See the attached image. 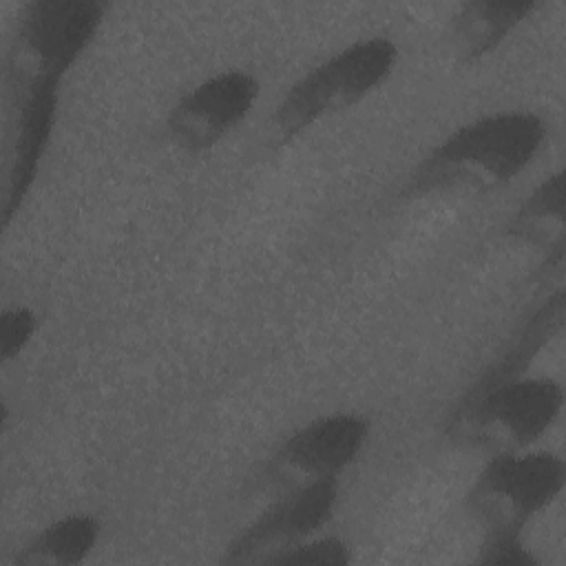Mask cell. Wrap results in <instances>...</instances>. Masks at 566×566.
I'll return each mask as SVG.
<instances>
[{
    "instance_id": "9c48e42d",
    "label": "cell",
    "mask_w": 566,
    "mask_h": 566,
    "mask_svg": "<svg viewBox=\"0 0 566 566\" xmlns=\"http://www.w3.org/2000/svg\"><path fill=\"white\" fill-rule=\"evenodd\" d=\"M62 84H35L11 93V128L2 190V228L18 217L49 150L60 111Z\"/></svg>"
},
{
    "instance_id": "ba28073f",
    "label": "cell",
    "mask_w": 566,
    "mask_h": 566,
    "mask_svg": "<svg viewBox=\"0 0 566 566\" xmlns=\"http://www.w3.org/2000/svg\"><path fill=\"white\" fill-rule=\"evenodd\" d=\"M261 82L243 69H223L186 91L168 111L166 130L175 146L197 155L217 146L254 108Z\"/></svg>"
},
{
    "instance_id": "8fae6325",
    "label": "cell",
    "mask_w": 566,
    "mask_h": 566,
    "mask_svg": "<svg viewBox=\"0 0 566 566\" xmlns=\"http://www.w3.org/2000/svg\"><path fill=\"white\" fill-rule=\"evenodd\" d=\"M544 2L539 0H469L451 18V40L460 64L491 55Z\"/></svg>"
},
{
    "instance_id": "5bb4252c",
    "label": "cell",
    "mask_w": 566,
    "mask_h": 566,
    "mask_svg": "<svg viewBox=\"0 0 566 566\" xmlns=\"http://www.w3.org/2000/svg\"><path fill=\"white\" fill-rule=\"evenodd\" d=\"M354 559L349 544L338 535H318L307 537L279 555H274L268 564H312V566H345Z\"/></svg>"
},
{
    "instance_id": "9a60e30c",
    "label": "cell",
    "mask_w": 566,
    "mask_h": 566,
    "mask_svg": "<svg viewBox=\"0 0 566 566\" xmlns=\"http://www.w3.org/2000/svg\"><path fill=\"white\" fill-rule=\"evenodd\" d=\"M38 332V314L24 303L7 305L0 312V358L15 360L33 340Z\"/></svg>"
},
{
    "instance_id": "4fadbf2b",
    "label": "cell",
    "mask_w": 566,
    "mask_h": 566,
    "mask_svg": "<svg viewBox=\"0 0 566 566\" xmlns=\"http://www.w3.org/2000/svg\"><path fill=\"white\" fill-rule=\"evenodd\" d=\"M511 239L544 245V250L564 241V172L546 175L517 206L504 226Z\"/></svg>"
},
{
    "instance_id": "6da1fadb",
    "label": "cell",
    "mask_w": 566,
    "mask_h": 566,
    "mask_svg": "<svg viewBox=\"0 0 566 566\" xmlns=\"http://www.w3.org/2000/svg\"><path fill=\"white\" fill-rule=\"evenodd\" d=\"M546 135V119L535 111L504 108L469 119L411 168L394 199L497 190L533 164Z\"/></svg>"
},
{
    "instance_id": "8992f818",
    "label": "cell",
    "mask_w": 566,
    "mask_h": 566,
    "mask_svg": "<svg viewBox=\"0 0 566 566\" xmlns=\"http://www.w3.org/2000/svg\"><path fill=\"white\" fill-rule=\"evenodd\" d=\"M369 431V420L356 411H334L305 422L268 455L256 473V489L279 495L316 480L338 478L358 460Z\"/></svg>"
},
{
    "instance_id": "2e32d148",
    "label": "cell",
    "mask_w": 566,
    "mask_h": 566,
    "mask_svg": "<svg viewBox=\"0 0 566 566\" xmlns=\"http://www.w3.org/2000/svg\"><path fill=\"white\" fill-rule=\"evenodd\" d=\"M475 562L484 566H539V559L526 546L520 531H486Z\"/></svg>"
},
{
    "instance_id": "5b68a950",
    "label": "cell",
    "mask_w": 566,
    "mask_h": 566,
    "mask_svg": "<svg viewBox=\"0 0 566 566\" xmlns=\"http://www.w3.org/2000/svg\"><path fill=\"white\" fill-rule=\"evenodd\" d=\"M564 460L551 451H500L467 491L469 513L484 531H520L564 489Z\"/></svg>"
},
{
    "instance_id": "30bf717a",
    "label": "cell",
    "mask_w": 566,
    "mask_h": 566,
    "mask_svg": "<svg viewBox=\"0 0 566 566\" xmlns=\"http://www.w3.org/2000/svg\"><path fill=\"white\" fill-rule=\"evenodd\" d=\"M566 316V294L564 285L548 290L537 305H533L513 332L504 338L497 354L480 369V374L467 385L458 400L475 398L502 382L515 380L526 374L535 356L562 332Z\"/></svg>"
},
{
    "instance_id": "3957f363",
    "label": "cell",
    "mask_w": 566,
    "mask_h": 566,
    "mask_svg": "<svg viewBox=\"0 0 566 566\" xmlns=\"http://www.w3.org/2000/svg\"><path fill=\"white\" fill-rule=\"evenodd\" d=\"M106 13L102 0L27 2L4 60L9 95L35 84H62L97 38Z\"/></svg>"
},
{
    "instance_id": "7c38bea8",
    "label": "cell",
    "mask_w": 566,
    "mask_h": 566,
    "mask_svg": "<svg viewBox=\"0 0 566 566\" xmlns=\"http://www.w3.org/2000/svg\"><path fill=\"white\" fill-rule=\"evenodd\" d=\"M102 535V522L93 513H66L42 526L13 557L18 566H75L82 564Z\"/></svg>"
},
{
    "instance_id": "52a82bcc",
    "label": "cell",
    "mask_w": 566,
    "mask_h": 566,
    "mask_svg": "<svg viewBox=\"0 0 566 566\" xmlns=\"http://www.w3.org/2000/svg\"><path fill=\"white\" fill-rule=\"evenodd\" d=\"M338 495V478L316 480L274 495L272 504L228 542L221 562L268 564L281 551L318 533L332 520Z\"/></svg>"
},
{
    "instance_id": "277c9868",
    "label": "cell",
    "mask_w": 566,
    "mask_h": 566,
    "mask_svg": "<svg viewBox=\"0 0 566 566\" xmlns=\"http://www.w3.org/2000/svg\"><path fill=\"white\" fill-rule=\"evenodd\" d=\"M564 389L548 376H520L475 398L455 400L444 418V436L455 444L489 451H522L559 418Z\"/></svg>"
},
{
    "instance_id": "7a4b0ae2",
    "label": "cell",
    "mask_w": 566,
    "mask_h": 566,
    "mask_svg": "<svg viewBox=\"0 0 566 566\" xmlns=\"http://www.w3.org/2000/svg\"><path fill=\"white\" fill-rule=\"evenodd\" d=\"M398 44L387 35L349 42L303 73L272 113V148L281 150L323 119L349 111L394 73Z\"/></svg>"
}]
</instances>
